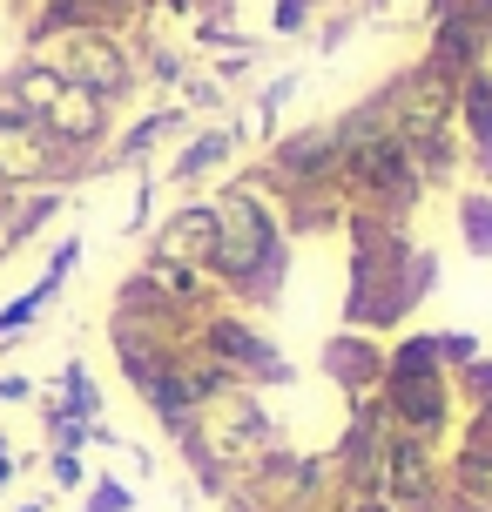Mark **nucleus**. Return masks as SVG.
<instances>
[{"label": "nucleus", "mask_w": 492, "mask_h": 512, "mask_svg": "<svg viewBox=\"0 0 492 512\" xmlns=\"http://www.w3.org/2000/svg\"><path fill=\"white\" fill-rule=\"evenodd\" d=\"M209 209H216L209 277H216V290H223V304L263 317V310L284 297L290 250H297L290 230H284V216H277V203H270L263 189H250V182H236V176L209 196Z\"/></svg>", "instance_id": "nucleus-1"}, {"label": "nucleus", "mask_w": 492, "mask_h": 512, "mask_svg": "<svg viewBox=\"0 0 492 512\" xmlns=\"http://www.w3.org/2000/svg\"><path fill=\"white\" fill-rule=\"evenodd\" d=\"M432 290H439V256L405 236V243H385V250L344 256V304H337V317L351 331L398 337V331H412V317L432 304Z\"/></svg>", "instance_id": "nucleus-2"}, {"label": "nucleus", "mask_w": 492, "mask_h": 512, "mask_svg": "<svg viewBox=\"0 0 492 512\" xmlns=\"http://www.w3.org/2000/svg\"><path fill=\"white\" fill-rule=\"evenodd\" d=\"M391 102V135L418 162L425 189H459L466 182V142H459V81L432 75L425 61H405L391 81H378Z\"/></svg>", "instance_id": "nucleus-3"}, {"label": "nucleus", "mask_w": 492, "mask_h": 512, "mask_svg": "<svg viewBox=\"0 0 492 512\" xmlns=\"http://www.w3.org/2000/svg\"><path fill=\"white\" fill-rule=\"evenodd\" d=\"M27 54H41V61H48L68 88H81V95L108 102L115 115L149 95V88H142V68H135V41H129V34L68 27V34H54V41H41V48H27Z\"/></svg>", "instance_id": "nucleus-4"}, {"label": "nucleus", "mask_w": 492, "mask_h": 512, "mask_svg": "<svg viewBox=\"0 0 492 512\" xmlns=\"http://www.w3.org/2000/svg\"><path fill=\"white\" fill-rule=\"evenodd\" d=\"M337 189H344V203L351 209H371V216H391V223H412L418 209H425V176H418V162L405 155L398 135H371V142H351V149H337Z\"/></svg>", "instance_id": "nucleus-5"}, {"label": "nucleus", "mask_w": 492, "mask_h": 512, "mask_svg": "<svg viewBox=\"0 0 492 512\" xmlns=\"http://www.w3.org/2000/svg\"><path fill=\"white\" fill-rule=\"evenodd\" d=\"M196 344H203L209 358L223 364L243 391H290L297 384V364H290V351L277 344V337L263 331L250 310H236V304H216L203 310V324H196Z\"/></svg>", "instance_id": "nucleus-6"}, {"label": "nucleus", "mask_w": 492, "mask_h": 512, "mask_svg": "<svg viewBox=\"0 0 492 512\" xmlns=\"http://www.w3.org/2000/svg\"><path fill=\"white\" fill-rule=\"evenodd\" d=\"M102 176H108V155H54V142L21 108L0 102V196H14V189H68L75 196L81 182H102Z\"/></svg>", "instance_id": "nucleus-7"}, {"label": "nucleus", "mask_w": 492, "mask_h": 512, "mask_svg": "<svg viewBox=\"0 0 492 512\" xmlns=\"http://www.w3.org/2000/svg\"><path fill=\"white\" fill-rule=\"evenodd\" d=\"M364 492H378L391 512H439V499H445V452L405 438L398 425H385L378 452H371V472H364Z\"/></svg>", "instance_id": "nucleus-8"}, {"label": "nucleus", "mask_w": 492, "mask_h": 512, "mask_svg": "<svg viewBox=\"0 0 492 512\" xmlns=\"http://www.w3.org/2000/svg\"><path fill=\"white\" fill-rule=\"evenodd\" d=\"M243 155H250V142H243L236 108H230V115H216V122H196L176 149L149 169V176H156L169 196H203L209 182H230L236 176V162H243Z\"/></svg>", "instance_id": "nucleus-9"}, {"label": "nucleus", "mask_w": 492, "mask_h": 512, "mask_svg": "<svg viewBox=\"0 0 492 512\" xmlns=\"http://www.w3.org/2000/svg\"><path fill=\"white\" fill-rule=\"evenodd\" d=\"M378 405L405 438L418 445H452L459 432V398H452V371H385L378 384Z\"/></svg>", "instance_id": "nucleus-10"}, {"label": "nucleus", "mask_w": 492, "mask_h": 512, "mask_svg": "<svg viewBox=\"0 0 492 512\" xmlns=\"http://www.w3.org/2000/svg\"><path fill=\"white\" fill-rule=\"evenodd\" d=\"M196 128V115L176 102V95H162V102L135 108L129 122L115 128V142H108V176H149L162 155L176 149L182 135Z\"/></svg>", "instance_id": "nucleus-11"}, {"label": "nucleus", "mask_w": 492, "mask_h": 512, "mask_svg": "<svg viewBox=\"0 0 492 512\" xmlns=\"http://www.w3.org/2000/svg\"><path fill=\"white\" fill-rule=\"evenodd\" d=\"M81 250H88V243H81V230H68V236H54V243H48V263H41V277L21 283V290L0 304V351H7V344H21V337L34 331V324H41L54 304H61L68 277L81 270Z\"/></svg>", "instance_id": "nucleus-12"}, {"label": "nucleus", "mask_w": 492, "mask_h": 512, "mask_svg": "<svg viewBox=\"0 0 492 512\" xmlns=\"http://www.w3.org/2000/svg\"><path fill=\"white\" fill-rule=\"evenodd\" d=\"M34 128L54 142V155H108V142H115L122 115H115L108 102H95V95H81V88H68V81H61V95L34 115Z\"/></svg>", "instance_id": "nucleus-13"}, {"label": "nucleus", "mask_w": 492, "mask_h": 512, "mask_svg": "<svg viewBox=\"0 0 492 512\" xmlns=\"http://www.w3.org/2000/svg\"><path fill=\"white\" fill-rule=\"evenodd\" d=\"M317 371H324V384H331L344 405H364V398H378V384H385V337L337 324V331L317 344Z\"/></svg>", "instance_id": "nucleus-14"}, {"label": "nucleus", "mask_w": 492, "mask_h": 512, "mask_svg": "<svg viewBox=\"0 0 492 512\" xmlns=\"http://www.w3.org/2000/svg\"><path fill=\"white\" fill-rule=\"evenodd\" d=\"M149 243V263H203L209 270V250H216V209L209 196H176V209H162L156 230L142 236Z\"/></svg>", "instance_id": "nucleus-15"}, {"label": "nucleus", "mask_w": 492, "mask_h": 512, "mask_svg": "<svg viewBox=\"0 0 492 512\" xmlns=\"http://www.w3.org/2000/svg\"><path fill=\"white\" fill-rule=\"evenodd\" d=\"M486 41L492 34L479 21H459V14H452V21L425 27V54H418V61H425L432 75H445V81H466V75L486 68Z\"/></svg>", "instance_id": "nucleus-16"}, {"label": "nucleus", "mask_w": 492, "mask_h": 512, "mask_svg": "<svg viewBox=\"0 0 492 512\" xmlns=\"http://www.w3.org/2000/svg\"><path fill=\"white\" fill-rule=\"evenodd\" d=\"M182 344L162 331H142V324H122V317H108V358H115V371H122V384L129 391H142V384L156 378L162 364L176 358Z\"/></svg>", "instance_id": "nucleus-17"}, {"label": "nucleus", "mask_w": 492, "mask_h": 512, "mask_svg": "<svg viewBox=\"0 0 492 512\" xmlns=\"http://www.w3.org/2000/svg\"><path fill=\"white\" fill-rule=\"evenodd\" d=\"M344 189L337 182H324V189H290V196H277V216H284L290 243H311V236H337L344 230Z\"/></svg>", "instance_id": "nucleus-18"}, {"label": "nucleus", "mask_w": 492, "mask_h": 512, "mask_svg": "<svg viewBox=\"0 0 492 512\" xmlns=\"http://www.w3.org/2000/svg\"><path fill=\"white\" fill-rule=\"evenodd\" d=\"M41 398H48V405H61L68 418H88V425H102V418H108V391H102V378H95L81 358L54 364V378L41 384Z\"/></svg>", "instance_id": "nucleus-19"}, {"label": "nucleus", "mask_w": 492, "mask_h": 512, "mask_svg": "<svg viewBox=\"0 0 492 512\" xmlns=\"http://www.w3.org/2000/svg\"><path fill=\"white\" fill-rule=\"evenodd\" d=\"M135 68H142V88H156V95H176L182 81L196 75V61H189V48H182V41H169L162 27H149V34H135Z\"/></svg>", "instance_id": "nucleus-20"}, {"label": "nucleus", "mask_w": 492, "mask_h": 512, "mask_svg": "<svg viewBox=\"0 0 492 512\" xmlns=\"http://www.w3.org/2000/svg\"><path fill=\"white\" fill-rule=\"evenodd\" d=\"M452 230L472 263H492V189H452Z\"/></svg>", "instance_id": "nucleus-21"}, {"label": "nucleus", "mask_w": 492, "mask_h": 512, "mask_svg": "<svg viewBox=\"0 0 492 512\" xmlns=\"http://www.w3.org/2000/svg\"><path fill=\"white\" fill-rule=\"evenodd\" d=\"M41 445H48V452H88V445H95V425H88V418H68L61 405L41 398Z\"/></svg>", "instance_id": "nucleus-22"}, {"label": "nucleus", "mask_w": 492, "mask_h": 512, "mask_svg": "<svg viewBox=\"0 0 492 512\" xmlns=\"http://www.w3.org/2000/svg\"><path fill=\"white\" fill-rule=\"evenodd\" d=\"M75 512H135V486H129V479H115V472H95V479L81 486Z\"/></svg>", "instance_id": "nucleus-23"}, {"label": "nucleus", "mask_w": 492, "mask_h": 512, "mask_svg": "<svg viewBox=\"0 0 492 512\" xmlns=\"http://www.w3.org/2000/svg\"><path fill=\"white\" fill-rule=\"evenodd\" d=\"M452 398H459V411H486L492 405V351L472 358L466 371H452Z\"/></svg>", "instance_id": "nucleus-24"}, {"label": "nucleus", "mask_w": 492, "mask_h": 512, "mask_svg": "<svg viewBox=\"0 0 492 512\" xmlns=\"http://www.w3.org/2000/svg\"><path fill=\"white\" fill-rule=\"evenodd\" d=\"M445 452H466V459H486L492 465V405L486 411H459V432Z\"/></svg>", "instance_id": "nucleus-25"}, {"label": "nucleus", "mask_w": 492, "mask_h": 512, "mask_svg": "<svg viewBox=\"0 0 492 512\" xmlns=\"http://www.w3.org/2000/svg\"><path fill=\"white\" fill-rule=\"evenodd\" d=\"M317 14H324V7H311V0H270V34H277V41H304L317 27Z\"/></svg>", "instance_id": "nucleus-26"}, {"label": "nucleus", "mask_w": 492, "mask_h": 512, "mask_svg": "<svg viewBox=\"0 0 492 512\" xmlns=\"http://www.w3.org/2000/svg\"><path fill=\"white\" fill-rule=\"evenodd\" d=\"M162 21H182V27L236 21V0H162Z\"/></svg>", "instance_id": "nucleus-27"}, {"label": "nucleus", "mask_w": 492, "mask_h": 512, "mask_svg": "<svg viewBox=\"0 0 492 512\" xmlns=\"http://www.w3.org/2000/svg\"><path fill=\"white\" fill-rule=\"evenodd\" d=\"M41 465H48V486H54V492H81L88 479H95L81 452H41Z\"/></svg>", "instance_id": "nucleus-28"}, {"label": "nucleus", "mask_w": 492, "mask_h": 512, "mask_svg": "<svg viewBox=\"0 0 492 512\" xmlns=\"http://www.w3.org/2000/svg\"><path fill=\"white\" fill-rule=\"evenodd\" d=\"M439 351H445V371H466L472 358H486V344L472 331H439Z\"/></svg>", "instance_id": "nucleus-29"}, {"label": "nucleus", "mask_w": 492, "mask_h": 512, "mask_svg": "<svg viewBox=\"0 0 492 512\" xmlns=\"http://www.w3.org/2000/svg\"><path fill=\"white\" fill-rule=\"evenodd\" d=\"M7 405H41V378H27V371H0V411Z\"/></svg>", "instance_id": "nucleus-30"}, {"label": "nucleus", "mask_w": 492, "mask_h": 512, "mask_svg": "<svg viewBox=\"0 0 492 512\" xmlns=\"http://www.w3.org/2000/svg\"><path fill=\"white\" fill-rule=\"evenodd\" d=\"M21 479V452H14V438H7V425H0V492Z\"/></svg>", "instance_id": "nucleus-31"}, {"label": "nucleus", "mask_w": 492, "mask_h": 512, "mask_svg": "<svg viewBox=\"0 0 492 512\" xmlns=\"http://www.w3.org/2000/svg\"><path fill=\"white\" fill-rule=\"evenodd\" d=\"M337 512H391V506H385V499H378V492H351V499H344V506H337Z\"/></svg>", "instance_id": "nucleus-32"}, {"label": "nucleus", "mask_w": 492, "mask_h": 512, "mask_svg": "<svg viewBox=\"0 0 492 512\" xmlns=\"http://www.w3.org/2000/svg\"><path fill=\"white\" fill-rule=\"evenodd\" d=\"M439 512H486V506H479V499H466V492H452V486H445V499H439Z\"/></svg>", "instance_id": "nucleus-33"}, {"label": "nucleus", "mask_w": 492, "mask_h": 512, "mask_svg": "<svg viewBox=\"0 0 492 512\" xmlns=\"http://www.w3.org/2000/svg\"><path fill=\"white\" fill-rule=\"evenodd\" d=\"M14 512H48V499H21V506H14Z\"/></svg>", "instance_id": "nucleus-34"}, {"label": "nucleus", "mask_w": 492, "mask_h": 512, "mask_svg": "<svg viewBox=\"0 0 492 512\" xmlns=\"http://www.w3.org/2000/svg\"><path fill=\"white\" fill-rule=\"evenodd\" d=\"M479 75H492V41H486V68H479Z\"/></svg>", "instance_id": "nucleus-35"}, {"label": "nucleus", "mask_w": 492, "mask_h": 512, "mask_svg": "<svg viewBox=\"0 0 492 512\" xmlns=\"http://www.w3.org/2000/svg\"><path fill=\"white\" fill-rule=\"evenodd\" d=\"M0 263H7V243H0Z\"/></svg>", "instance_id": "nucleus-36"}, {"label": "nucleus", "mask_w": 492, "mask_h": 512, "mask_svg": "<svg viewBox=\"0 0 492 512\" xmlns=\"http://www.w3.org/2000/svg\"><path fill=\"white\" fill-rule=\"evenodd\" d=\"M311 7H331V0H311Z\"/></svg>", "instance_id": "nucleus-37"}, {"label": "nucleus", "mask_w": 492, "mask_h": 512, "mask_svg": "<svg viewBox=\"0 0 492 512\" xmlns=\"http://www.w3.org/2000/svg\"><path fill=\"white\" fill-rule=\"evenodd\" d=\"M486 81H492V75H486Z\"/></svg>", "instance_id": "nucleus-38"}, {"label": "nucleus", "mask_w": 492, "mask_h": 512, "mask_svg": "<svg viewBox=\"0 0 492 512\" xmlns=\"http://www.w3.org/2000/svg\"><path fill=\"white\" fill-rule=\"evenodd\" d=\"M486 512H492V506H486Z\"/></svg>", "instance_id": "nucleus-39"}]
</instances>
